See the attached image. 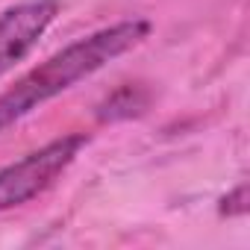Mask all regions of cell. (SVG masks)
Listing matches in <instances>:
<instances>
[{
	"label": "cell",
	"mask_w": 250,
	"mask_h": 250,
	"mask_svg": "<svg viewBox=\"0 0 250 250\" xmlns=\"http://www.w3.org/2000/svg\"><path fill=\"white\" fill-rule=\"evenodd\" d=\"M147 36H150V21L133 18L71 42L50 59L27 71L21 80H15L6 91H0V133L9 130L21 118H27L30 112H36L39 106H44L47 100H53L56 94L88 80L112 59L139 47Z\"/></svg>",
	"instance_id": "obj_1"
},
{
	"label": "cell",
	"mask_w": 250,
	"mask_h": 250,
	"mask_svg": "<svg viewBox=\"0 0 250 250\" xmlns=\"http://www.w3.org/2000/svg\"><path fill=\"white\" fill-rule=\"evenodd\" d=\"M85 145L88 139L83 133H71L47 142L44 147L21 156L18 162L3 165L0 168V212L18 209L33 197L44 194L47 188H53L56 180L74 165V159Z\"/></svg>",
	"instance_id": "obj_2"
},
{
	"label": "cell",
	"mask_w": 250,
	"mask_h": 250,
	"mask_svg": "<svg viewBox=\"0 0 250 250\" xmlns=\"http://www.w3.org/2000/svg\"><path fill=\"white\" fill-rule=\"evenodd\" d=\"M59 15V0H24L0 15V77L9 74L47 33Z\"/></svg>",
	"instance_id": "obj_3"
},
{
	"label": "cell",
	"mask_w": 250,
	"mask_h": 250,
	"mask_svg": "<svg viewBox=\"0 0 250 250\" xmlns=\"http://www.w3.org/2000/svg\"><path fill=\"white\" fill-rule=\"evenodd\" d=\"M221 203H224L221 212H227V215H244V212H247V186H238V188H235L232 194H227Z\"/></svg>",
	"instance_id": "obj_4"
}]
</instances>
